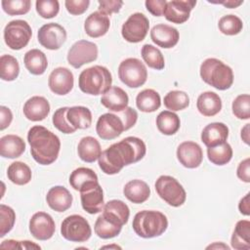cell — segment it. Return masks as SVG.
Masks as SVG:
<instances>
[{"instance_id": "cell-1", "label": "cell", "mask_w": 250, "mask_h": 250, "mask_svg": "<svg viewBox=\"0 0 250 250\" xmlns=\"http://www.w3.org/2000/svg\"><path fill=\"white\" fill-rule=\"evenodd\" d=\"M146 152V146L143 140L137 137H126L102 151L99 166L104 174L114 175L119 173L124 166L143 159Z\"/></svg>"}, {"instance_id": "cell-2", "label": "cell", "mask_w": 250, "mask_h": 250, "mask_svg": "<svg viewBox=\"0 0 250 250\" xmlns=\"http://www.w3.org/2000/svg\"><path fill=\"white\" fill-rule=\"evenodd\" d=\"M30 153L33 159L41 165H50L55 162L61 149V141L57 135L47 128L35 125L27 133Z\"/></svg>"}, {"instance_id": "cell-3", "label": "cell", "mask_w": 250, "mask_h": 250, "mask_svg": "<svg viewBox=\"0 0 250 250\" xmlns=\"http://www.w3.org/2000/svg\"><path fill=\"white\" fill-rule=\"evenodd\" d=\"M132 227L140 237L152 238L165 232L168 228V220L159 211L143 210L135 215Z\"/></svg>"}, {"instance_id": "cell-4", "label": "cell", "mask_w": 250, "mask_h": 250, "mask_svg": "<svg viewBox=\"0 0 250 250\" xmlns=\"http://www.w3.org/2000/svg\"><path fill=\"white\" fill-rule=\"evenodd\" d=\"M111 83V73L103 65H94L84 69L78 78L79 89L93 96L104 95L110 89Z\"/></svg>"}, {"instance_id": "cell-5", "label": "cell", "mask_w": 250, "mask_h": 250, "mask_svg": "<svg viewBox=\"0 0 250 250\" xmlns=\"http://www.w3.org/2000/svg\"><path fill=\"white\" fill-rule=\"evenodd\" d=\"M200 76L205 83L221 91L229 89L233 83L232 69L215 58L206 59L201 63Z\"/></svg>"}, {"instance_id": "cell-6", "label": "cell", "mask_w": 250, "mask_h": 250, "mask_svg": "<svg viewBox=\"0 0 250 250\" xmlns=\"http://www.w3.org/2000/svg\"><path fill=\"white\" fill-rule=\"evenodd\" d=\"M155 190L161 199L173 207L183 205L187 198L183 186L171 176H160L155 182Z\"/></svg>"}, {"instance_id": "cell-7", "label": "cell", "mask_w": 250, "mask_h": 250, "mask_svg": "<svg viewBox=\"0 0 250 250\" xmlns=\"http://www.w3.org/2000/svg\"><path fill=\"white\" fill-rule=\"evenodd\" d=\"M118 76L122 83L130 88L143 86L147 79V70L144 62L136 58L122 61L118 66Z\"/></svg>"}, {"instance_id": "cell-8", "label": "cell", "mask_w": 250, "mask_h": 250, "mask_svg": "<svg viewBox=\"0 0 250 250\" xmlns=\"http://www.w3.org/2000/svg\"><path fill=\"white\" fill-rule=\"evenodd\" d=\"M61 234L68 241L85 242L92 234L88 221L80 215H70L66 217L61 225Z\"/></svg>"}, {"instance_id": "cell-9", "label": "cell", "mask_w": 250, "mask_h": 250, "mask_svg": "<svg viewBox=\"0 0 250 250\" xmlns=\"http://www.w3.org/2000/svg\"><path fill=\"white\" fill-rule=\"evenodd\" d=\"M32 36V30L27 21L15 20L7 23L4 28V40L12 50L24 48Z\"/></svg>"}, {"instance_id": "cell-10", "label": "cell", "mask_w": 250, "mask_h": 250, "mask_svg": "<svg viewBox=\"0 0 250 250\" xmlns=\"http://www.w3.org/2000/svg\"><path fill=\"white\" fill-rule=\"evenodd\" d=\"M98 46L91 41L79 40L75 42L67 53V62L74 68L92 62L98 58Z\"/></svg>"}, {"instance_id": "cell-11", "label": "cell", "mask_w": 250, "mask_h": 250, "mask_svg": "<svg viewBox=\"0 0 250 250\" xmlns=\"http://www.w3.org/2000/svg\"><path fill=\"white\" fill-rule=\"evenodd\" d=\"M148 28V19L142 13H135L123 23L121 34L126 41L130 43H139L146 38Z\"/></svg>"}, {"instance_id": "cell-12", "label": "cell", "mask_w": 250, "mask_h": 250, "mask_svg": "<svg viewBox=\"0 0 250 250\" xmlns=\"http://www.w3.org/2000/svg\"><path fill=\"white\" fill-rule=\"evenodd\" d=\"M39 43L48 50H58L66 40L64 27L56 22L42 25L37 33Z\"/></svg>"}, {"instance_id": "cell-13", "label": "cell", "mask_w": 250, "mask_h": 250, "mask_svg": "<svg viewBox=\"0 0 250 250\" xmlns=\"http://www.w3.org/2000/svg\"><path fill=\"white\" fill-rule=\"evenodd\" d=\"M96 131L101 139L113 140L125 131V126L121 117L117 113L114 114L107 112L99 117L96 125Z\"/></svg>"}, {"instance_id": "cell-14", "label": "cell", "mask_w": 250, "mask_h": 250, "mask_svg": "<svg viewBox=\"0 0 250 250\" xmlns=\"http://www.w3.org/2000/svg\"><path fill=\"white\" fill-rule=\"evenodd\" d=\"M56 230V225L51 215L45 212L35 213L29 221V231L38 240L50 239Z\"/></svg>"}, {"instance_id": "cell-15", "label": "cell", "mask_w": 250, "mask_h": 250, "mask_svg": "<svg viewBox=\"0 0 250 250\" xmlns=\"http://www.w3.org/2000/svg\"><path fill=\"white\" fill-rule=\"evenodd\" d=\"M73 84V73L66 67H57L49 75V88L56 95L63 96L68 94L72 90Z\"/></svg>"}, {"instance_id": "cell-16", "label": "cell", "mask_w": 250, "mask_h": 250, "mask_svg": "<svg viewBox=\"0 0 250 250\" xmlns=\"http://www.w3.org/2000/svg\"><path fill=\"white\" fill-rule=\"evenodd\" d=\"M195 5L194 0H172L167 2L163 15L168 21L181 24L188 20L190 11Z\"/></svg>"}, {"instance_id": "cell-17", "label": "cell", "mask_w": 250, "mask_h": 250, "mask_svg": "<svg viewBox=\"0 0 250 250\" xmlns=\"http://www.w3.org/2000/svg\"><path fill=\"white\" fill-rule=\"evenodd\" d=\"M177 158L186 168H197L202 162L203 151L197 143L183 142L177 148Z\"/></svg>"}, {"instance_id": "cell-18", "label": "cell", "mask_w": 250, "mask_h": 250, "mask_svg": "<svg viewBox=\"0 0 250 250\" xmlns=\"http://www.w3.org/2000/svg\"><path fill=\"white\" fill-rule=\"evenodd\" d=\"M150 38L157 46L164 49H170L177 45L180 39V34L177 28L168 24L159 23L151 28Z\"/></svg>"}, {"instance_id": "cell-19", "label": "cell", "mask_w": 250, "mask_h": 250, "mask_svg": "<svg viewBox=\"0 0 250 250\" xmlns=\"http://www.w3.org/2000/svg\"><path fill=\"white\" fill-rule=\"evenodd\" d=\"M69 184L75 190L83 192L99 185V181L97 174L92 169L79 167L71 172Z\"/></svg>"}, {"instance_id": "cell-20", "label": "cell", "mask_w": 250, "mask_h": 250, "mask_svg": "<svg viewBox=\"0 0 250 250\" xmlns=\"http://www.w3.org/2000/svg\"><path fill=\"white\" fill-rule=\"evenodd\" d=\"M22 111L28 120L41 121L48 116L50 112V104L44 97L33 96L25 102Z\"/></svg>"}, {"instance_id": "cell-21", "label": "cell", "mask_w": 250, "mask_h": 250, "mask_svg": "<svg viewBox=\"0 0 250 250\" xmlns=\"http://www.w3.org/2000/svg\"><path fill=\"white\" fill-rule=\"evenodd\" d=\"M72 195L67 188L62 186L51 188L46 195L47 204L56 212H64L72 204Z\"/></svg>"}, {"instance_id": "cell-22", "label": "cell", "mask_w": 250, "mask_h": 250, "mask_svg": "<svg viewBox=\"0 0 250 250\" xmlns=\"http://www.w3.org/2000/svg\"><path fill=\"white\" fill-rule=\"evenodd\" d=\"M229 128L222 122H213L204 127L201 133V141L207 147H213L227 141Z\"/></svg>"}, {"instance_id": "cell-23", "label": "cell", "mask_w": 250, "mask_h": 250, "mask_svg": "<svg viewBox=\"0 0 250 250\" xmlns=\"http://www.w3.org/2000/svg\"><path fill=\"white\" fill-rule=\"evenodd\" d=\"M102 215L111 223L122 227L128 222L130 210L128 205L122 200L112 199L104 204Z\"/></svg>"}, {"instance_id": "cell-24", "label": "cell", "mask_w": 250, "mask_h": 250, "mask_svg": "<svg viewBox=\"0 0 250 250\" xmlns=\"http://www.w3.org/2000/svg\"><path fill=\"white\" fill-rule=\"evenodd\" d=\"M127 93L117 86H112L101 98V104L110 111L119 112L128 106Z\"/></svg>"}, {"instance_id": "cell-25", "label": "cell", "mask_w": 250, "mask_h": 250, "mask_svg": "<svg viewBox=\"0 0 250 250\" xmlns=\"http://www.w3.org/2000/svg\"><path fill=\"white\" fill-rule=\"evenodd\" d=\"M110 21L107 16L97 11L88 16L84 22L86 34L92 38L104 36L109 29Z\"/></svg>"}, {"instance_id": "cell-26", "label": "cell", "mask_w": 250, "mask_h": 250, "mask_svg": "<svg viewBox=\"0 0 250 250\" xmlns=\"http://www.w3.org/2000/svg\"><path fill=\"white\" fill-rule=\"evenodd\" d=\"M80 199L82 208L89 214H97L103 211L104 202V192L102 187L97 185L96 187L80 192Z\"/></svg>"}, {"instance_id": "cell-27", "label": "cell", "mask_w": 250, "mask_h": 250, "mask_svg": "<svg viewBox=\"0 0 250 250\" xmlns=\"http://www.w3.org/2000/svg\"><path fill=\"white\" fill-rule=\"evenodd\" d=\"M123 193L132 203L141 204L148 199L150 195V188L146 182L136 179L128 182L124 186Z\"/></svg>"}, {"instance_id": "cell-28", "label": "cell", "mask_w": 250, "mask_h": 250, "mask_svg": "<svg viewBox=\"0 0 250 250\" xmlns=\"http://www.w3.org/2000/svg\"><path fill=\"white\" fill-rule=\"evenodd\" d=\"M25 150L24 141L17 135H6L0 139V154L5 158L20 157Z\"/></svg>"}, {"instance_id": "cell-29", "label": "cell", "mask_w": 250, "mask_h": 250, "mask_svg": "<svg viewBox=\"0 0 250 250\" xmlns=\"http://www.w3.org/2000/svg\"><path fill=\"white\" fill-rule=\"evenodd\" d=\"M198 111L204 116H214L222 109V100L215 92L207 91L199 95L196 102Z\"/></svg>"}, {"instance_id": "cell-30", "label": "cell", "mask_w": 250, "mask_h": 250, "mask_svg": "<svg viewBox=\"0 0 250 250\" xmlns=\"http://www.w3.org/2000/svg\"><path fill=\"white\" fill-rule=\"evenodd\" d=\"M77 152L81 160L92 163L99 159L102 153V148L97 139L91 136H87L82 138L78 143Z\"/></svg>"}, {"instance_id": "cell-31", "label": "cell", "mask_w": 250, "mask_h": 250, "mask_svg": "<svg viewBox=\"0 0 250 250\" xmlns=\"http://www.w3.org/2000/svg\"><path fill=\"white\" fill-rule=\"evenodd\" d=\"M23 62L25 68L33 75L43 74L48 66L46 55L38 49H31L26 52L23 57Z\"/></svg>"}, {"instance_id": "cell-32", "label": "cell", "mask_w": 250, "mask_h": 250, "mask_svg": "<svg viewBox=\"0 0 250 250\" xmlns=\"http://www.w3.org/2000/svg\"><path fill=\"white\" fill-rule=\"evenodd\" d=\"M66 118L68 123L76 130L87 129L92 124V113L91 110L86 106L76 105L68 107Z\"/></svg>"}, {"instance_id": "cell-33", "label": "cell", "mask_w": 250, "mask_h": 250, "mask_svg": "<svg viewBox=\"0 0 250 250\" xmlns=\"http://www.w3.org/2000/svg\"><path fill=\"white\" fill-rule=\"evenodd\" d=\"M230 243L231 247L236 250L250 249V222L248 220L236 223Z\"/></svg>"}, {"instance_id": "cell-34", "label": "cell", "mask_w": 250, "mask_h": 250, "mask_svg": "<svg viewBox=\"0 0 250 250\" xmlns=\"http://www.w3.org/2000/svg\"><path fill=\"white\" fill-rule=\"evenodd\" d=\"M137 107L143 112H153L161 105L159 94L153 89H145L137 95Z\"/></svg>"}, {"instance_id": "cell-35", "label": "cell", "mask_w": 250, "mask_h": 250, "mask_svg": "<svg viewBox=\"0 0 250 250\" xmlns=\"http://www.w3.org/2000/svg\"><path fill=\"white\" fill-rule=\"evenodd\" d=\"M156 126L159 132L171 136L178 132L181 126L179 116L170 110L161 111L156 117Z\"/></svg>"}, {"instance_id": "cell-36", "label": "cell", "mask_w": 250, "mask_h": 250, "mask_svg": "<svg viewBox=\"0 0 250 250\" xmlns=\"http://www.w3.org/2000/svg\"><path fill=\"white\" fill-rule=\"evenodd\" d=\"M7 176L13 184L23 186L30 182L32 173L28 165L21 161H16L11 163L8 167Z\"/></svg>"}, {"instance_id": "cell-37", "label": "cell", "mask_w": 250, "mask_h": 250, "mask_svg": "<svg viewBox=\"0 0 250 250\" xmlns=\"http://www.w3.org/2000/svg\"><path fill=\"white\" fill-rule=\"evenodd\" d=\"M208 159L215 165H225L229 163L232 157V148L227 142L213 147H207Z\"/></svg>"}, {"instance_id": "cell-38", "label": "cell", "mask_w": 250, "mask_h": 250, "mask_svg": "<svg viewBox=\"0 0 250 250\" xmlns=\"http://www.w3.org/2000/svg\"><path fill=\"white\" fill-rule=\"evenodd\" d=\"M142 58L144 62L148 65V67L161 70L165 66L164 57L159 49L150 44H146L142 47Z\"/></svg>"}, {"instance_id": "cell-39", "label": "cell", "mask_w": 250, "mask_h": 250, "mask_svg": "<svg viewBox=\"0 0 250 250\" xmlns=\"http://www.w3.org/2000/svg\"><path fill=\"white\" fill-rule=\"evenodd\" d=\"M122 227L116 224L111 223L105 219L103 215H100L95 223V232L96 234L103 239H109L117 236L121 231Z\"/></svg>"}, {"instance_id": "cell-40", "label": "cell", "mask_w": 250, "mask_h": 250, "mask_svg": "<svg viewBox=\"0 0 250 250\" xmlns=\"http://www.w3.org/2000/svg\"><path fill=\"white\" fill-rule=\"evenodd\" d=\"M20 73V65L17 59L11 55H3L0 58V76L4 81L15 80Z\"/></svg>"}, {"instance_id": "cell-41", "label": "cell", "mask_w": 250, "mask_h": 250, "mask_svg": "<svg viewBox=\"0 0 250 250\" xmlns=\"http://www.w3.org/2000/svg\"><path fill=\"white\" fill-rule=\"evenodd\" d=\"M164 105L171 111L183 110L189 104V98L184 91L174 90L170 91L164 97Z\"/></svg>"}, {"instance_id": "cell-42", "label": "cell", "mask_w": 250, "mask_h": 250, "mask_svg": "<svg viewBox=\"0 0 250 250\" xmlns=\"http://www.w3.org/2000/svg\"><path fill=\"white\" fill-rule=\"evenodd\" d=\"M218 27L225 35H236L242 30L243 23L237 16L227 15L219 20Z\"/></svg>"}, {"instance_id": "cell-43", "label": "cell", "mask_w": 250, "mask_h": 250, "mask_svg": "<svg viewBox=\"0 0 250 250\" xmlns=\"http://www.w3.org/2000/svg\"><path fill=\"white\" fill-rule=\"evenodd\" d=\"M232 113L235 117L242 120L250 118V96L242 94L237 96L232 102Z\"/></svg>"}, {"instance_id": "cell-44", "label": "cell", "mask_w": 250, "mask_h": 250, "mask_svg": "<svg viewBox=\"0 0 250 250\" xmlns=\"http://www.w3.org/2000/svg\"><path fill=\"white\" fill-rule=\"evenodd\" d=\"M1 5L3 11L9 16H18L28 13L31 2L29 0H3Z\"/></svg>"}, {"instance_id": "cell-45", "label": "cell", "mask_w": 250, "mask_h": 250, "mask_svg": "<svg viewBox=\"0 0 250 250\" xmlns=\"http://www.w3.org/2000/svg\"><path fill=\"white\" fill-rule=\"evenodd\" d=\"M16 214L15 211L5 204L0 205V237L11 231L15 225Z\"/></svg>"}, {"instance_id": "cell-46", "label": "cell", "mask_w": 250, "mask_h": 250, "mask_svg": "<svg viewBox=\"0 0 250 250\" xmlns=\"http://www.w3.org/2000/svg\"><path fill=\"white\" fill-rule=\"evenodd\" d=\"M35 7L36 12L43 19H52L60 11V4L57 0H37Z\"/></svg>"}, {"instance_id": "cell-47", "label": "cell", "mask_w": 250, "mask_h": 250, "mask_svg": "<svg viewBox=\"0 0 250 250\" xmlns=\"http://www.w3.org/2000/svg\"><path fill=\"white\" fill-rule=\"evenodd\" d=\"M68 107H60L53 114V124L54 126L63 134H72L76 131L67 121L66 112Z\"/></svg>"}, {"instance_id": "cell-48", "label": "cell", "mask_w": 250, "mask_h": 250, "mask_svg": "<svg viewBox=\"0 0 250 250\" xmlns=\"http://www.w3.org/2000/svg\"><path fill=\"white\" fill-rule=\"evenodd\" d=\"M67 12L71 15H81L87 11L90 1L89 0H66L64 2Z\"/></svg>"}, {"instance_id": "cell-49", "label": "cell", "mask_w": 250, "mask_h": 250, "mask_svg": "<svg viewBox=\"0 0 250 250\" xmlns=\"http://www.w3.org/2000/svg\"><path fill=\"white\" fill-rule=\"evenodd\" d=\"M99 12L107 16L119 12L123 5L121 0H99Z\"/></svg>"}, {"instance_id": "cell-50", "label": "cell", "mask_w": 250, "mask_h": 250, "mask_svg": "<svg viewBox=\"0 0 250 250\" xmlns=\"http://www.w3.org/2000/svg\"><path fill=\"white\" fill-rule=\"evenodd\" d=\"M117 114L121 117V119H122V121L124 123L125 131H127L130 128H132L136 124L137 119H138L137 111L134 108L130 107V106H127L122 111L117 112Z\"/></svg>"}, {"instance_id": "cell-51", "label": "cell", "mask_w": 250, "mask_h": 250, "mask_svg": "<svg viewBox=\"0 0 250 250\" xmlns=\"http://www.w3.org/2000/svg\"><path fill=\"white\" fill-rule=\"evenodd\" d=\"M1 248H9V249H40L41 247L32 241L23 240V241H17L13 239L5 240L0 244Z\"/></svg>"}, {"instance_id": "cell-52", "label": "cell", "mask_w": 250, "mask_h": 250, "mask_svg": "<svg viewBox=\"0 0 250 250\" xmlns=\"http://www.w3.org/2000/svg\"><path fill=\"white\" fill-rule=\"evenodd\" d=\"M146 10L155 17H160L164 14V10L167 4L165 0H146L145 2Z\"/></svg>"}, {"instance_id": "cell-53", "label": "cell", "mask_w": 250, "mask_h": 250, "mask_svg": "<svg viewBox=\"0 0 250 250\" xmlns=\"http://www.w3.org/2000/svg\"><path fill=\"white\" fill-rule=\"evenodd\" d=\"M236 175L241 181L250 183V158H245L238 164Z\"/></svg>"}, {"instance_id": "cell-54", "label": "cell", "mask_w": 250, "mask_h": 250, "mask_svg": "<svg viewBox=\"0 0 250 250\" xmlns=\"http://www.w3.org/2000/svg\"><path fill=\"white\" fill-rule=\"evenodd\" d=\"M0 130H4L10 126L13 120V113L7 106H0Z\"/></svg>"}, {"instance_id": "cell-55", "label": "cell", "mask_w": 250, "mask_h": 250, "mask_svg": "<svg viewBox=\"0 0 250 250\" xmlns=\"http://www.w3.org/2000/svg\"><path fill=\"white\" fill-rule=\"evenodd\" d=\"M249 197H250V193L248 192L243 198L240 199V201H239V203H238V209H239L240 213L243 214V215H245V216H249V215H250Z\"/></svg>"}, {"instance_id": "cell-56", "label": "cell", "mask_w": 250, "mask_h": 250, "mask_svg": "<svg viewBox=\"0 0 250 250\" xmlns=\"http://www.w3.org/2000/svg\"><path fill=\"white\" fill-rule=\"evenodd\" d=\"M213 3H219V4H222L224 5L225 7L227 8H236L238 6H240L243 1H233V0H229V1H222V2H213Z\"/></svg>"}, {"instance_id": "cell-57", "label": "cell", "mask_w": 250, "mask_h": 250, "mask_svg": "<svg viewBox=\"0 0 250 250\" xmlns=\"http://www.w3.org/2000/svg\"><path fill=\"white\" fill-rule=\"evenodd\" d=\"M249 127H250V124L247 123L241 130V139L246 145H249V143H250L249 142Z\"/></svg>"}, {"instance_id": "cell-58", "label": "cell", "mask_w": 250, "mask_h": 250, "mask_svg": "<svg viewBox=\"0 0 250 250\" xmlns=\"http://www.w3.org/2000/svg\"><path fill=\"white\" fill-rule=\"evenodd\" d=\"M227 249V250H229V247L228 246V245H226V244H224L223 242H220V243H218V242H216V243H214V244H212V245H209V246H207V249Z\"/></svg>"}, {"instance_id": "cell-59", "label": "cell", "mask_w": 250, "mask_h": 250, "mask_svg": "<svg viewBox=\"0 0 250 250\" xmlns=\"http://www.w3.org/2000/svg\"><path fill=\"white\" fill-rule=\"evenodd\" d=\"M102 248H115V249H121V247L120 246H118V245H105V246H103Z\"/></svg>"}]
</instances>
